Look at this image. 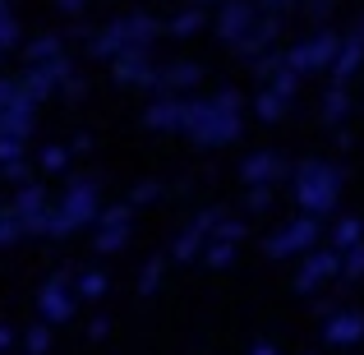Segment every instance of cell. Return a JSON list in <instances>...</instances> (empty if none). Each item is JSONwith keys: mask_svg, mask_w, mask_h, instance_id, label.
<instances>
[{"mask_svg": "<svg viewBox=\"0 0 364 355\" xmlns=\"http://www.w3.org/2000/svg\"><path fill=\"white\" fill-rule=\"evenodd\" d=\"M55 5H60V14H83V5H88V0H55Z\"/></svg>", "mask_w": 364, "mask_h": 355, "instance_id": "34", "label": "cell"}, {"mask_svg": "<svg viewBox=\"0 0 364 355\" xmlns=\"http://www.w3.org/2000/svg\"><path fill=\"white\" fill-rule=\"evenodd\" d=\"M14 42H18V23H14V14H9V5L0 0V55H5Z\"/></svg>", "mask_w": 364, "mask_h": 355, "instance_id": "23", "label": "cell"}, {"mask_svg": "<svg viewBox=\"0 0 364 355\" xmlns=\"http://www.w3.org/2000/svg\"><path fill=\"white\" fill-rule=\"evenodd\" d=\"M360 235H364V222H360V217H341L332 240H337V249H350V245H360Z\"/></svg>", "mask_w": 364, "mask_h": 355, "instance_id": "22", "label": "cell"}, {"mask_svg": "<svg viewBox=\"0 0 364 355\" xmlns=\"http://www.w3.org/2000/svg\"><path fill=\"white\" fill-rule=\"evenodd\" d=\"M277 28H282V23H277V14L258 18V23H254V28L245 33V42L235 46V51H240L245 60H263V55L272 51V42H277Z\"/></svg>", "mask_w": 364, "mask_h": 355, "instance_id": "12", "label": "cell"}, {"mask_svg": "<svg viewBox=\"0 0 364 355\" xmlns=\"http://www.w3.org/2000/svg\"><path fill=\"white\" fill-rule=\"evenodd\" d=\"M28 351H33V355L46 351V328H33V332H28Z\"/></svg>", "mask_w": 364, "mask_h": 355, "instance_id": "31", "label": "cell"}, {"mask_svg": "<svg viewBox=\"0 0 364 355\" xmlns=\"http://www.w3.org/2000/svg\"><path fill=\"white\" fill-rule=\"evenodd\" d=\"M254 107H258V120H282V111H286V97H277V92H263V97H258Z\"/></svg>", "mask_w": 364, "mask_h": 355, "instance_id": "25", "label": "cell"}, {"mask_svg": "<svg viewBox=\"0 0 364 355\" xmlns=\"http://www.w3.org/2000/svg\"><path fill=\"white\" fill-rule=\"evenodd\" d=\"M337 46H341V37L337 33H309L304 42H295L291 51L282 55L286 65H291L295 74H314V70H332V60H337Z\"/></svg>", "mask_w": 364, "mask_h": 355, "instance_id": "4", "label": "cell"}, {"mask_svg": "<svg viewBox=\"0 0 364 355\" xmlns=\"http://www.w3.org/2000/svg\"><path fill=\"white\" fill-rule=\"evenodd\" d=\"M14 92H18V83L0 79V116H5V107H9V102H14Z\"/></svg>", "mask_w": 364, "mask_h": 355, "instance_id": "32", "label": "cell"}, {"mask_svg": "<svg viewBox=\"0 0 364 355\" xmlns=\"http://www.w3.org/2000/svg\"><path fill=\"white\" fill-rule=\"evenodd\" d=\"M258 5H263V9H267V14H277V18H282V9H291V5H295V0H258Z\"/></svg>", "mask_w": 364, "mask_h": 355, "instance_id": "33", "label": "cell"}, {"mask_svg": "<svg viewBox=\"0 0 364 355\" xmlns=\"http://www.w3.org/2000/svg\"><path fill=\"white\" fill-rule=\"evenodd\" d=\"M92 213H97V189H92V180H74V189L65 194V203L55 208V213H46L42 231H51V235L79 231L83 222H92Z\"/></svg>", "mask_w": 364, "mask_h": 355, "instance_id": "3", "label": "cell"}, {"mask_svg": "<svg viewBox=\"0 0 364 355\" xmlns=\"http://www.w3.org/2000/svg\"><path fill=\"white\" fill-rule=\"evenodd\" d=\"M314 235H318V222H314V217H300V222H291L286 231H277L267 240V249H272V254H300L304 245H314Z\"/></svg>", "mask_w": 364, "mask_h": 355, "instance_id": "11", "label": "cell"}, {"mask_svg": "<svg viewBox=\"0 0 364 355\" xmlns=\"http://www.w3.org/2000/svg\"><path fill=\"white\" fill-rule=\"evenodd\" d=\"M185 134H194L198 143H231L240 134V92L235 88H222L217 97H203V102H189V120H185Z\"/></svg>", "mask_w": 364, "mask_h": 355, "instance_id": "1", "label": "cell"}, {"mask_svg": "<svg viewBox=\"0 0 364 355\" xmlns=\"http://www.w3.org/2000/svg\"><path fill=\"white\" fill-rule=\"evenodd\" d=\"M341 272H346V277H360L364 272V245L341 249Z\"/></svg>", "mask_w": 364, "mask_h": 355, "instance_id": "26", "label": "cell"}, {"mask_svg": "<svg viewBox=\"0 0 364 355\" xmlns=\"http://www.w3.org/2000/svg\"><path fill=\"white\" fill-rule=\"evenodd\" d=\"M5 346H14V332H9V328H0V351H5Z\"/></svg>", "mask_w": 364, "mask_h": 355, "instance_id": "38", "label": "cell"}, {"mask_svg": "<svg viewBox=\"0 0 364 355\" xmlns=\"http://www.w3.org/2000/svg\"><path fill=\"white\" fill-rule=\"evenodd\" d=\"M79 295L83 300H102V295H107V277L102 272H83L79 277Z\"/></svg>", "mask_w": 364, "mask_h": 355, "instance_id": "24", "label": "cell"}, {"mask_svg": "<svg viewBox=\"0 0 364 355\" xmlns=\"http://www.w3.org/2000/svg\"><path fill=\"white\" fill-rule=\"evenodd\" d=\"M337 194H341V176L332 166H323V161H304L300 171H295V198H300V208L309 217H323L337 208Z\"/></svg>", "mask_w": 364, "mask_h": 355, "instance_id": "2", "label": "cell"}, {"mask_svg": "<svg viewBox=\"0 0 364 355\" xmlns=\"http://www.w3.org/2000/svg\"><path fill=\"white\" fill-rule=\"evenodd\" d=\"M88 337H92V341H102V337H107V319H97V323H92V328H88Z\"/></svg>", "mask_w": 364, "mask_h": 355, "instance_id": "37", "label": "cell"}, {"mask_svg": "<svg viewBox=\"0 0 364 355\" xmlns=\"http://www.w3.org/2000/svg\"><path fill=\"white\" fill-rule=\"evenodd\" d=\"M37 304H42V319H46V323H65V319L74 314V291H70L65 282H51V286L42 291V300H37Z\"/></svg>", "mask_w": 364, "mask_h": 355, "instance_id": "14", "label": "cell"}, {"mask_svg": "<svg viewBox=\"0 0 364 355\" xmlns=\"http://www.w3.org/2000/svg\"><path fill=\"white\" fill-rule=\"evenodd\" d=\"M203 258H208V263H213V267H226V263H231V258H235L231 240H222V245H208V249H203Z\"/></svg>", "mask_w": 364, "mask_h": 355, "instance_id": "27", "label": "cell"}, {"mask_svg": "<svg viewBox=\"0 0 364 355\" xmlns=\"http://www.w3.org/2000/svg\"><path fill=\"white\" fill-rule=\"evenodd\" d=\"M332 272H341V249H323V254H309V263H304V272H300V291H309V286L328 282Z\"/></svg>", "mask_w": 364, "mask_h": 355, "instance_id": "15", "label": "cell"}, {"mask_svg": "<svg viewBox=\"0 0 364 355\" xmlns=\"http://www.w3.org/2000/svg\"><path fill=\"white\" fill-rule=\"evenodd\" d=\"M111 65H116V83L124 88H157V65L148 60V51H124Z\"/></svg>", "mask_w": 364, "mask_h": 355, "instance_id": "7", "label": "cell"}, {"mask_svg": "<svg viewBox=\"0 0 364 355\" xmlns=\"http://www.w3.org/2000/svg\"><path fill=\"white\" fill-rule=\"evenodd\" d=\"M55 55H65L60 33H42L37 42H28V65H46V60H55Z\"/></svg>", "mask_w": 364, "mask_h": 355, "instance_id": "18", "label": "cell"}, {"mask_svg": "<svg viewBox=\"0 0 364 355\" xmlns=\"http://www.w3.org/2000/svg\"><path fill=\"white\" fill-rule=\"evenodd\" d=\"M124 235H129V213L116 208V213H107V217H102V226H97V249H102V254H111V249L124 245Z\"/></svg>", "mask_w": 364, "mask_h": 355, "instance_id": "17", "label": "cell"}, {"mask_svg": "<svg viewBox=\"0 0 364 355\" xmlns=\"http://www.w3.org/2000/svg\"><path fill=\"white\" fill-rule=\"evenodd\" d=\"M328 9H332V0H309V14H314V18H323Z\"/></svg>", "mask_w": 364, "mask_h": 355, "instance_id": "35", "label": "cell"}, {"mask_svg": "<svg viewBox=\"0 0 364 355\" xmlns=\"http://www.w3.org/2000/svg\"><path fill=\"white\" fill-rule=\"evenodd\" d=\"M203 83V70L198 65H189V60H180V65H166V70H157V88L152 92H189V88H198Z\"/></svg>", "mask_w": 364, "mask_h": 355, "instance_id": "13", "label": "cell"}, {"mask_svg": "<svg viewBox=\"0 0 364 355\" xmlns=\"http://www.w3.org/2000/svg\"><path fill=\"white\" fill-rule=\"evenodd\" d=\"M360 60H364V23H355V33L341 37L337 60H332V79H337V83H350V74L360 70Z\"/></svg>", "mask_w": 364, "mask_h": 355, "instance_id": "9", "label": "cell"}, {"mask_svg": "<svg viewBox=\"0 0 364 355\" xmlns=\"http://www.w3.org/2000/svg\"><path fill=\"white\" fill-rule=\"evenodd\" d=\"M295 83H300V74H295L291 70V65H277V70H272V88H267V92H277V97H286V102H291V92H295Z\"/></svg>", "mask_w": 364, "mask_h": 355, "instance_id": "20", "label": "cell"}, {"mask_svg": "<svg viewBox=\"0 0 364 355\" xmlns=\"http://www.w3.org/2000/svg\"><path fill=\"white\" fill-rule=\"evenodd\" d=\"M157 282H161V263H148V272H143V295L157 291Z\"/></svg>", "mask_w": 364, "mask_h": 355, "instance_id": "30", "label": "cell"}, {"mask_svg": "<svg viewBox=\"0 0 364 355\" xmlns=\"http://www.w3.org/2000/svg\"><path fill=\"white\" fill-rule=\"evenodd\" d=\"M240 176L249 180V185H263L267 189L277 176H282V157H277V152H254V157L240 166Z\"/></svg>", "mask_w": 364, "mask_h": 355, "instance_id": "16", "label": "cell"}, {"mask_svg": "<svg viewBox=\"0 0 364 355\" xmlns=\"http://www.w3.org/2000/svg\"><path fill=\"white\" fill-rule=\"evenodd\" d=\"M341 116H346V83H337V88L323 97V120L328 124H337Z\"/></svg>", "mask_w": 364, "mask_h": 355, "instance_id": "21", "label": "cell"}, {"mask_svg": "<svg viewBox=\"0 0 364 355\" xmlns=\"http://www.w3.org/2000/svg\"><path fill=\"white\" fill-rule=\"evenodd\" d=\"M152 124V129H185V120H189V102L180 97V92H166V97H157L148 107V116H143Z\"/></svg>", "mask_w": 364, "mask_h": 355, "instance_id": "8", "label": "cell"}, {"mask_svg": "<svg viewBox=\"0 0 364 355\" xmlns=\"http://www.w3.org/2000/svg\"><path fill=\"white\" fill-rule=\"evenodd\" d=\"M14 235H23L18 217H14V213H0V245H5V240H14Z\"/></svg>", "mask_w": 364, "mask_h": 355, "instance_id": "29", "label": "cell"}, {"mask_svg": "<svg viewBox=\"0 0 364 355\" xmlns=\"http://www.w3.org/2000/svg\"><path fill=\"white\" fill-rule=\"evenodd\" d=\"M254 23H258V5H254V0H226L222 14H217V33H222L231 46H240L245 33Z\"/></svg>", "mask_w": 364, "mask_h": 355, "instance_id": "6", "label": "cell"}, {"mask_svg": "<svg viewBox=\"0 0 364 355\" xmlns=\"http://www.w3.org/2000/svg\"><path fill=\"white\" fill-rule=\"evenodd\" d=\"M323 341H328V346H355V341H364V319L355 309L332 314V319L323 323Z\"/></svg>", "mask_w": 364, "mask_h": 355, "instance_id": "10", "label": "cell"}, {"mask_svg": "<svg viewBox=\"0 0 364 355\" xmlns=\"http://www.w3.org/2000/svg\"><path fill=\"white\" fill-rule=\"evenodd\" d=\"M198 28H203V9H194V5H189V9H180V14L166 23V33H171V37H194Z\"/></svg>", "mask_w": 364, "mask_h": 355, "instance_id": "19", "label": "cell"}, {"mask_svg": "<svg viewBox=\"0 0 364 355\" xmlns=\"http://www.w3.org/2000/svg\"><path fill=\"white\" fill-rule=\"evenodd\" d=\"M65 161H70V148H60V143H51V148L42 152V166L46 171H65Z\"/></svg>", "mask_w": 364, "mask_h": 355, "instance_id": "28", "label": "cell"}, {"mask_svg": "<svg viewBox=\"0 0 364 355\" xmlns=\"http://www.w3.org/2000/svg\"><path fill=\"white\" fill-rule=\"evenodd\" d=\"M249 355H277V346H272V341H254V346H249Z\"/></svg>", "mask_w": 364, "mask_h": 355, "instance_id": "36", "label": "cell"}, {"mask_svg": "<svg viewBox=\"0 0 364 355\" xmlns=\"http://www.w3.org/2000/svg\"><path fill=\"white\" fill-rule=\"evenodd\" d=\"M70 74H74L70 55H55V60H46V65H28V74H23V83H18V88H23L33 102H42L46 92L65 88V79H70Z\"/></svg>", "mask_w": 364, "mask_h": 355, "instance_id": "5", "label": "cell"}, {"mask_svg": "<svg viewBox=\"0 0 364 355\" xmlns=\"http://www.w3.org/2000/svg\"><path fill=\"white\" fill-rule=\"evenodd\" d=\"M208 5H213V0H194V9H208Z\"/></svg>", "mask_w": 364, "mask_h": 355, "instance_id": "39", "label": "cell"}]
</instances>
